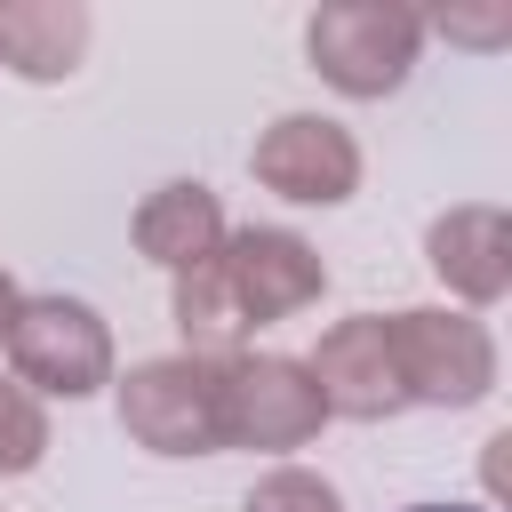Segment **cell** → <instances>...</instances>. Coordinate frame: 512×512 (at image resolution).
<instances>
[{"label":"cell","mask_w":512,"mask_h":512,"mask_svg":"<svg viewBox=\"0 0 512 512\" xmlns=\"http://www.w3.org/2000/svg\"><path fill=\"white\" fill-rule=\"evenodd\" d=\"M504 448H512V432L488 440V496H496V504H504Z\"/></svg>","instance_id":"cell-16"},{"label":"cell","mask_w":512,"mask_h":512,"mask_svg":"<svg viewBox=\"0 0 512 512\" xmlns=\"http://www.w3.org/2000/svg\"><path fill=\"white\" fill-rule=\"evenodd\" d=\"M216 256H224V248H216ZM216 256L192 264V272H176V288H168V312H176V336H184L192 360H232V352H248V320H240Z\"/></svg>","instance_id":"cell-12"},{"label":"cell","mask_w":512,"mask_h":512,"mask_svg":"<svg viewBox=\"0 0 512 512\" xmlns=\"http://www.w3.org/2000/svg\"><path fill=\"white\" fill-rule=\"evenodd\" d=\"M216 264H224V288H232L248 336L272 328V320L312 312L320 288H328L320 248H312L304 232H288V224H240V232H224V256H216Z\"/></svg>","instance_id":"cell-7"},{"label":"cell","mask_w":512,"mask_h":512,"mask_svg":"<svg viewBox=\"0 0 512 512\" xmlns=\"http://www.w3.org/2000/svg\"><path fill=\"white\" fill-rule=\"evenodd\" d=\"M16 304H24V288L0 272V344H8V320H16Z\"/></svg>","instance_id":"cell-17"},{"label":"cell","mask_w":512,"mask_h":512,"mask_svg":"<svg viewBox=\"0 0 512 512\" xmlns=\"http://www.w3.org/2000/svg\"><path fill=\"white\" fill-rule=\"evenodd\" d=\"M416 48H424V16L400 8V0H328V8L304 16L312 72L352 104H376V96L408 88Z\"/></svg>","instance_id":"cell-2"},{"label":"cell","mask_w":512,"mask_h":512,"mask_svg":"<svg viewBox=\"0 0 512 512\" xmlns=\"http://www.w3.org/2000/svg\"><path fill=\"white\" fill-rule=\"evenodd\" d=\"M408 512H496V504H408Z\"/></svg>","instance_id":"cell-18"},{"label":"cell","mask_w":512,"mask_h":512,"mask_svg":"<svg viewBox=\"0 0 512 512\" xmlns=\"http://www.w3.org/2000/svg\"><path fill=\"white\" fill-rule=\"evenodd\" d=\"M440 32H448V40H480V48H496V40H512V16H504V8H488V16H440Z\"/></svg>","instance_id":"cell-15"},{"label":"cell","mask_w":512,"mask_h":512,"mask_svg":"<svg viewBox=\"0 0 512 512\" xmlns=\"http://www.w3.org/2000/svg\"><path fill=\"white\" fill-rule=\"evenodd\" d=\"M392 336V368L408 408H480L496 392V336L480 312L456 304H408L384 320Z\"/></svg>","instance_id":"cell-4"},{"label":"cell","mask_w":512,"mask_h":512,"mask_svg":"<svg viewBox=\"0 0 512 512\" xmlns=\"http://www.w3.org/2000/svg\"><path fill=\"white\" fill-rule=\"evenodd\" d=\"M424 264H432V280L456 296V312L504 304V288H512V216H504L496 200H464V208L432 216Z\"/></svg>","instance_id":"cell-9"},{"label":"cell","mask_w":512,"mask_h":512,"mask_svg":"<svg viewBox=\"0 0 512 512\" xmlns=\"http://www.w3.org/2000/svg\"><path fill=\"white\" fill-rule=\"evenodd\" d=\"M96 16L80 0H0V64L16 80H72L88 56Z\"/></svg>","instance_id":"cell-11"},{"label":"cell","mask_w":512,"mask_h":512,"mask_svg":"<svg viewBox=\"0 0 512 512\" xmlns=\"http://www.w3.org/2000/svg\"><path fill=\"white\" fill-rule=\"evenodd\" d=\"M304 376L320 384V408H328V416H352V424H384V416L408 408L400 368H392L384 312H352V320H336V328L312 344Z\"/></svg>","instance_id":"cell-8"},{"label":"cell","mask_w":512,"mask_h":512,"mask_svg":"<svg viewBox=\"0 0 512 512\" xmlns=\"http://www.w3.org/2000/svg\"><path fill=\"white\" fill-rule=\"evenodd\" d=\"M240 512H344V496H336V480H320V472H304V464H272V472L248 488Z\"/></svg>","instance_id":"cell-14"},{"label":"cell","mask_w":512,"mask_h":512,"mask_svg":"<svg viewBox=\"0 0 512 512\" xmlns=\"http://www.w3.org/2000/svg\"><path fill=\"white\" fill-rule=\"evenodd\" d=\"M320 424H328V408H320V384L304 376V360H288V352L224 360V448L288 456V448L320 440Z\"/></svg>","instance_id":"cell-5"},{"label":"cell","mask_w":512,"mask_h":512,"mask_svg":"<svg viewBox=\"0 0 512 512\" xmlns=\"http://www.w3.org/2000/svg\"><path fill=\"white\" fill-rule=\"evenodd\" d=\"M8 368L32 400H96L112 384V328L88 296H24L8 320Z\"/></svg>","instance_id":"cell-3"},{"label":"cell","mask_w":512,"mask_h":512,"mask_svg":"<svg viewBox=\"0 0 512 512\" xmlns=\"http://www.w3.org/2000/svg\"><path fill=\"white\" fill-rule=\"evenodd\" d=\"M248 176L296 208H344L360 192V144L344 120L328 112H280L256 144H248Z\"/></svg>","instance_id":"cell-6"},{"label":"cell","mask_w":512,"mask_h":512,"mask_svg":"<svg viewBox=\"0 0 512 512\" xmlns=\"http://www.w3.org/2000/svg\"><path fill=\"white\" fill-rule=\"evenodd\" d=\"M40 456H48V408H40L16 376H0V480L32 472Z\"/></svg>","instance_id":"cell-13"},{"label":"cell","mask_w":512,"mask_h":512,"mask_svg":"<svg viewBox=\"0 0 512 512\" xmlns=\"http://www.w3.org/2000/svg\"><path fill=\"white\" fill-rule=\"evenodd\" d=\"M120 432L144 456H224V360L160 352L112 376Z\"/></svg>","instance_id":"cell-1"},{"label":"cell","mask_w":512,"mask_h":512,"mask_svg":"<svg viewBox=\"0 0 512 512\" xmlns=\"http://www.w3.org/2000/svg\"><path fill=\"white\" fill-rule=\"evenodd\" d=\"M224 200L200 184V176H176V184H160V192H144L136 200V216H128V240H136V256L144 264H160L168 280L176 272H192V264H208L216 248H224Z\"/></svg>","instance_id":"cell-10"}]
</instances>
